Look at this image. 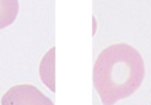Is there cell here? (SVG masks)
<instances>
[{
  "label": "cell",
  "instance_id": "obj_1",
  "mask_svg": "<svg viewBox=\"0 0 151 105\" xmlns=\"http://www.w3.org/2000/svg\"><path fill=\"white\" fill-rule=\"evenodd\" d=\"M143 76V59L138 52L127 45H114L99 55L93 80L101 100L111 105L132 93Z\"/></svg>",
  "mask_w": 151,
  "mask_h": 105
},
{
  "label": "cell",
  "instance_id": "obj_2",
  "mask_svg": "<svg viewBox=\"0 0 151 105\" xmlns=\"http://www.w3.org/2000/svg\"><path fill=\"white\" fill-rule=\"evenodd\" d=\"M1 105H53V103L32 85H15L2 96Z\"/></svg>",
  "mask_w": 151,
  "mask_h": 105
},
{
  "label": "cell",
  "instance_id": "obj_3",
  "mask_svg": "<svg viewBox=\"0 0 151 105\" xmlns=\"http://www.w3.org/2000/svg\"><path fill=\"white\" fill-rule=\"evenodd\" d=\"M19 12V2L13 0H0V29L14 22Z\"/></svg>",
  "mask_w": 151,
  "mask_h": 105
},
{
  "label": "cell",
  "instance_id": "obj_4",
  "mask_svg": "<svg viewBox=\"0 0 151 105\" xmlns=\"http://www.w3.org/2000/svg\"><path fill=\"white\" fill-rule=\"evenodd\" d=\"M54 48H52L41 60L40 64V76L41 80L54 91Z\"/></svg>",
  "mask_w": 151,
  "mask_h": 105
}]
</instances>
